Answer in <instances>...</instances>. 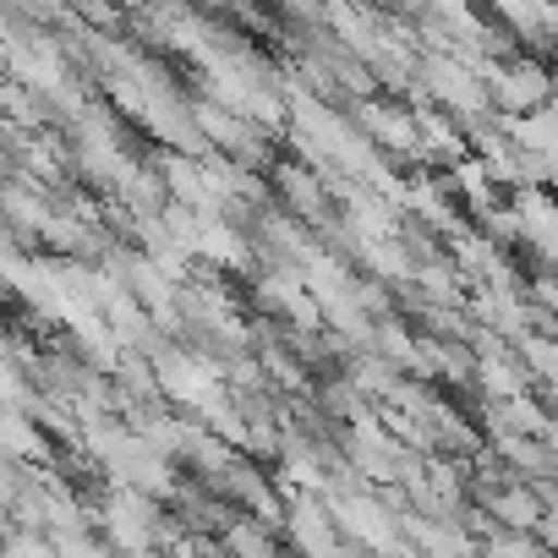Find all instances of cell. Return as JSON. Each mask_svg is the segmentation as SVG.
<instances>
[{"instance_id":"obj_1","label":"cell","mask_w":558,"mask_h":558,"mask_svg":"<svg viewBox=\"0 0 558 558\" xmlns=\"http://www.w3.org/2000/svg\"><path fill=\"white\" fill-rule=\"evenodd\" d=\"M487 94H493V110H498L504 121H525V116H536V110L553 105L558 77L547 72L542 56H525V50H520V56L487 66Z\"/></svg>"},{"instance_id":"obj_2","label":"cell","mask_w":558,"mask_h":558,"mask_svg":"<svg viewBox=\"0 0 558 558\" xmlns=\"http://www.w3.org/2000/svg\"><path fill=\"white\" fill-rule=\"evenodd\" d=\"M356 126H362L378 148H389V154H400V159H422V121H416L411 105L362 99V105H356Z\"/></svg>"},{"instance_id":"obj_3","label":"cell","mask_w":558,"mask_h":558,"mask_svg":"<svg viewBox=\"0 0 558 558\" xmlns=\"http://www.w3.org/2000/svg\"><path fill=\"white\" fill-rule=\"evenodd\" d=\"M225 553L230 558H286L274 547V536H268V520H252V514L225 525Z\"/></svg>"},{"instance_id":"obj_4","label":"cell","mask_w":558,"mask_h":558,"mask_svg":"<svg viewBox=\"0 0 558 558\" xmlns=\"http://www.w3.org/2000/svg\"><path fill=\"white\" fill-rule=\"evenodd\" d=\"M542 405H547V416H553V427H558V384H553V389H542Z\"/></svg>"}]
</instances>
